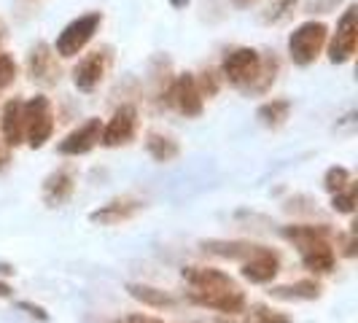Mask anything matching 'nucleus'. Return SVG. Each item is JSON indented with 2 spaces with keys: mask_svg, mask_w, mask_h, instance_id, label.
Returning <instances> with one entry per match:
<instances>
[{
  "mask_svg": "<svg viewBox=\"0 0 358 323\" xmlns=\"http://www.w3.org/2000/svg\"><path fill=\"white\" fill-rule=\"evenodd\" d=\"M183 280L192 286L189 299L199 307L218 310V313H227V315H237L245 307V296H243L240 286L221 269L186 267L183 269Z\"/></svg>",
  "mask_w": 358,
  "mask_h": 323,
  "instance_id": "nucleus-1",
  "label": "nucleus"
},
{
  "mask_svg": "<svg viewBox=\"0 0 358 323\" xmlns=\"http://www.w3.org/2000/svg\"><path fill=\"white\" fill-rule=\"evenodd\" d=\"M288 240L299 245L302 264L315 275H326L334 269V251L329 245V229L326 227H286Z\"/></svg>",
  "mask_w": 358,
  "mask_h": 323,
  "instance_id": "nucleus-2",
  "label": "nucleus"
},
{
  "mask_svg": "<svg viewBox=\"0 0 358 323\" xmlns=\"http://www.w3.org/2000/svg\"><path fill=\"white\" fill-rule=\"evenodd\" d=\"M329 41V27L323 22H305L299 24L291 38H288V54L294 59V65H313L318 57H321L323 46Z\"/></svg>",
  "mask_w": 358,
  "mask_h": 323,
  "instance_id": "nucleus-3",
  "label": "nucleus"
},
{
  "mask_svg": "<svg viewBox=\"0 0 358 323\" xmlns=\"http://www.w3.org/2000/svg\"><path fill=\"white\" fill-rule=\"evenodd\" d=\"M22 122H24V138L30 148H43L54 132L52 103L43 94H36L33 100L22 103Z\"/></svg>",
  "mask_w": 358,
  "mask_h": 323,
  "instance_id": "nucleus-4",
  "label": "nucleus"
},
{
  "mask_svg": "<svg viewBox=\"0 0 358 323\" xmlns=\"http://www.w3.org/2000/svg\"><path fill=\"white\" fill-rule=\"evenodd\" d=\"M100 24H103V17L97 11L73 19L71 24L59 33L57 43H54V52L59 54V57H76L78 52H84V46L94 38V33L100 30Z\"/></svg>",
  "mask_w": 358,
  "mask_h": 323,
  "instance_id": "nucleus-5",
  "label": "nucleus"
},
{
  "mask_svg": "<svg viewBox=\"0 0 358 323\" xmlns=\"http://www.w3.org/2000/svg\"><path fill=\"white\" fill-rule=\"evenodd\" d=\"M259 68H262V54L256 52V49H248V46H243V49H234L224 57V65H221V73H224V78L232 84V87H240V89L248 92L253 81H256V76H259Z\"/></svg>",
  "mask_w": 358,
  "mask_h": 323,
  "instance_id": "nucleus-6",
  "label": "nucleus"
},
{
  "mask_svg": "<svg viewBox=\"0 0 358 323\" xmlns=\"http://www.w3.org/2000/svg\"><path fill=\"white\" fill-rule=\"evenodd\" d=\"M358 46V8L350 6L345 14H342L340 24H337V33L329 43V59L334 65H342L348 59H353Z\"/></svg>",
  "mask_w": 358,
  "mask_h": 323,
  "instance_id": "nucleus-7",
  "label": "nucleus"
},
{
  "mask_svg": "<svg viewBox=\"0 0 358 323\" xmlns=\"http://www.w3.org/2000/svg\"><path fill=\"white\" fill-rule=\"evenodd\" d=\"M167 103L176 106L183 116H199L205 108V97L197 87V78L192 73H183L173 81V87L167 92Z\"/></svg>",
  "mask_w": 358,
  "mask_h": 323,
  "instance_id": "nucleus-8",
  "label": "nucleus"
},
{
  "mask_svg": "<svg viewBox=\"0 0 358 323\" xmlns=\"http://www.w3.org/2000/svg\"><path fill=\"white\" fill-rule=\"evenodd\" d=\"M135 129H138V110L132 106H122L113 119L103 127L100 132V143L108 145V148H116V145H124L135 138Z\"/></svg>",
  "mask_w": 358,
  "mask_h": 323,
  "instance_id": "nucleus-9",
  "label": "nucleus"
},
{
  "mask_svg": "<svg viewBox=\"0 0 358 323\" xmlns=\"http://www.w3.org/2000/svg\"><path fill=\"white\" fill-rule=\"evenodd\" d=\"M27 73L30 78L41 84V87H54L59 81V65H57V54L49 43H38L36 49L30 52L27 59Z\"/></svg>",
  "mask_w": 358,
  "mask_h": 323,
  "instance_id": "nucleus-10",
  "label": "nucleus"
},
{
  "mask_svg": "<svg viewBox=\"0 0 358 323\" xmlns=\"http://www.w3.org/2000/svg\"><path fill=\"white\" fill-rule=\"evenodd\" d=\"M280 269V259L278 253H272L269 248L256 245L251 256L243 261V278H248L251 283H269Z\"/></svg>",
  "mask_w": 358,
  "mask_h": 323,
  "instance_id": "nucleus-11",
  "label": "nucleus"
},
{
  "mask_svg": "<svg viewBox=\"0 0 358 323\" xmlns=\"http://www.w3.org/2000/svg\"><path fill=\"white\" fill-rule=\"evenodd\" d=\"M108 73V54L106 52H94L90 57H84L76 71H73V84L81 92H92L94 87H100V81L106 78Z\"/></svg>",
  "mask_w": 358,
  "mask_h": 323,
  "instance_id": "nucleus-12",
  "label": "nucleus"
},
{
  "mask_svg": "<svg viewBox=\"0 0 358 323\" xmlns=\"http://www.w3.org/2000/svg\"><path fill=\"white\" fill-rule=\"evenodd\" d=\"M100 132H103V124L100 119H90L78 129H73L71 135L59 143V154H68V157H78V154H90L94 145L100 143Z\"/></svg>",
  "mask_w": 358,
  "mask_h": 323,
  "instance_id": "nucleus-13",
  "label": "nucleus"
},
{
  "mask_svg": "<svg viewBox=\"0 0 358 323\" xmlns=\"http://www.w3.org/2000/svg\"><path fill=\"white\" fill-rule=\"evenodd\" d=\"M0 129H3V141L8 148H14L24 141V122H22V100H8L3 106V119H0Z\"/></svg>",
  "mask_w": 358,
  "mask_h": 323,
  "instance_id": "nucleus-14",
  "label": "nucleus"
},
{
  "mask_svg": "<svg viewBox=\"0 0 358 323\" xmlns=\"http://www.w3.org/2000/svg\"><path fill=\"white\" fill-rule=\"evenodd\" d=\"M138 210H141V202H135V199H113V202H108L106 208L94 210L90 218L94 224H119V221L132 218Z\"/></svg>",
  "mask_w": 358,
  "mask_h": 323,
  "instance_id": "nucleus-15",
  "label": "nucleus"
},
{
  "mask_svg": "<svg viewBox=\"0 0 358 323\" xmlns=\"http://www.w3.org/2000/svg\"><path fill=\"white\" fill-rule=\"evenodd\" d=\"M73 189H76L73 175L71 173H65V170H59V173L49 175L46 183H43V199L57 208V205H62V202H68V199H71Z\"/></svg>",
  "mask_w": 358,
  "mask_h": 323,
  "instance_id": "nucleus-16",
  "label": "nucleus"
},
{
  "mask_svg": "<svg viewBox=\"0 0 358 323\" xmlns=\"http://www.w3.org/2000/svg\"><path fill=\"white\" fill-rule=\"evenodd\" d=\"M288 113H291V103H288V100H269V103H264V106L256 110L259 122L264 127H272V129L286 124Z\"/></svg>",
  "mask_w": 358,
  "mask_h": 323,
  "instance_id": "nucleus-17",
  "label": "nucleus"
},
{
  "mask_svg": "<svg viewBox=\"0 0 358 323\" xmlns=\"http://www.w3.org/2000/svg\"><path fill=\"white\" fill-rule=\"evenodd\" d=\"M145 148L157 162H173L180 154V145L173 138H164V135H148Z\"/></svg>",
  "mask_w": 358,
  "mask_h": 323,
  "instance_id": "nucleus-18",
  "label": "nucleus"
},
{
  "mask_svg": "<svg viewBox=\"0 0 358 323\" xmlns=\"http://www.w3.org/2000/svg\"><path fill=\"white\" fill-rule=\"evenodd\" d=\"M275 78H278V57H262V68H259V76H256V81H253L248 92L251 94H262V92H267L272 84H275Z\"/></svg>",
  "mask_w": 358,
  "mask_h": 323,
  "instance_id": "nucleus-19",
  "label": "nucleus"
},
{
  "mask_svg": "<svg viewBox=\"0 0 358 323\" xmlns=\"http://www.w3.org/2000/svg\"><path fill=\"white\" fill-rule=\"evenodd\" d=\"M272 294L278 299H315L321 296V286L315 280H302L296 286H280V288H272Z\"/></svg>",
  "mask_w": 358,
  "mask_h": 323,
  "instance_id": "nucleus-20",
  "label": "nucleus"
},
{
  "mask_svg": "<svg viewBox=\"0 0 358 323\" xmlns=\"http://www.w3.org/2000/svg\"><path fill=\"white\" fill-rule=\"evenodd\" d=\"M129 296H135L138 302H143V305H151V307H170L173 305V299L159 291V288H151V286H129Z\"/></svg>",
  "mask_w": 358,
  "mask_h": 323,
  "instance_id": "nucleus-21",
  "label": "nucleus"
},
{
  "mask_svg": "<svg viewBox=\"0 0 358 323\" xmlns=\"http://www.w3.org/2000/svg\"><path fill=\"white\" fill-rule=\"evenodd\" d=\"M294 6H296V0H272L267 8H264V14H262V22L278 24V22H283L294 11Z\"/></svg>",
  "mask_w": 358,
  "mask_h": 323,
  "instance_id": "nucleus-22",
  "label": "nucleus"
},
{
  "mask_svg": "<svg viewBox=\"0 0 358 323\" xmlns=\"http://www.w3.org/2000/svg\"><path fill=\"white\" fill-rule=\"evenodd\" d=\"M323 183H326V189H329L331 194L342 192V189L350 183V173H348V167H331V170L326 173Z\"/></svg>",
  "mask_w": 358,
  "mask_h": 323,
  "instance_id": "nucleus-23",
  "label": "nucleus"
},
{
  "mask_svg": "<svg viewBox=\"0 0 358 323\" xmlns=\"http://www.w3.org/2000/svg\"><path fill=\"white\" fill-rule=\"evenodd\" d=\"M14 78H17V62H14V57L0 54V92L8 89L14 84Z\"/></svg>",
  "mask_w": 358,
  "mask_h": 323,
  "instance_id": "nucleus-24",
  "label": "nucleus"
},
{
  "mask_svg": "<svg viewBox=\"0 0 358 323\" xmlns=\"http://www.w3.org/2000/svg\"><path fill=\"white\" fill-rule=\"evenodd\" d=\"M334 210H340V213H353L356 210V186H350L348 192L342 189L334 194Z\"/></svg>",
  "mask_w": 358,
  "mask_h": 323,
  "instance_id": "nucleus-25",
  "label": "nucleus"
},
{
  "mask_svg": "<svg viewBox=\"0 0 358 323\" xmlns=\"http://www.w3.org/2000/svg\"><path fill=\"white\" fill-rule=\"evenodd\" d=\"M253 321L256 323H291L288 321V315L283 313H275V310H269V307H253Z\"/></svg>",
  "mask_w": 358,
  "mask_h": 323,
  "instance_id": "nucleus-26",
  "label": "nucleus"
},
{
  "mask_svg": "<svg viewBox=\"0 0 358 323\" xmlns=\"http://www.w3.org/2000/svg\"><path fill=\"white\" fill-rule=\"evenodd\" d=\"M342 0H307L305 3V14H331Z\"/></svg>",
  "mask_w": 358,
  "mask_h": 323,
  "instance_id": "nucleus-27",
  "label": "nucleus"
},
{
  "mask_svg": "<svg viewBox=\"0 0 358 323\" xmlns=\"http://www.w3.org/2000/svg\"><path fill=\"white\" fill-rule=\"evenodd\" d=\"M119 323H164V321L154 318V315H143V313H135V315H127V318H122Z\"/></svg>",
  "mask_w": 358,
  "mask_h": 323,
  "instance_id": "nucleus-28",
  "label": "nucleus"
},
{
  "mask_svg": "<svg viewBox=\"0 0 358 323\" xmlns=\"http://www.w3.org/2000/svg\"><path fill=\"white\" fill-rule=\"evenodd\" d=\"M8 162H11V154H8V148H6V145H0V173L8 167Z\"/></svg>",
  "mask_w": 358,
  "mask_h": 323,
  "instance_id": "nucleus-29",
  "label": "nucleus"
},
{
  "mask_svg": "<svg viewBox=\"0 0 358 323\" xmlns=\"http://www.w3.org/2000/svg\"><path fill=\"white\" fill-rule=\"evenodd\" d=\"M0 296H11V286H6V283H0Z\"/></svg>",
  "mask_w": 358,
  "mask_h": 323,
  "instance_id": "nucleus-30",
  "label": "nucleus"
},
{
  "mask_svg": "<svg viewBox=\"0 0 358 323\" xmlns=\"http://www.w3.org/2000/svg\"><path fill=\"white\" fill-rule=\"evenodd\" d=\"M256 0H234V6H240V8H245V6H251Z\"/></svg>",
  "mask_w": 358,
  "mask_h": 323,
  "instance_id": "nucleus-31",
  "label": "nucleus"
},
{
  "mask_svg": "<svg viewBox=\"0 0 358 323\" xmlns=\"http://www.w3.org/2000/svg\"><path fill=\"white\" fill-rule=\"evenodd\" d=\"M173 6H189V0H170Z\"/></svg>",
  "mask_w": 358,
  "mask_h": 323,
  "instance_id": "nucleus-32",
  "label": "nucleus"
},
{
  "mask_svg": "<svg viewBox=\"0 0 358 323\" xmlns=\"http://www.w3.org/2000/svg\"><path fill=\"white\" fill-rule=\"evenodd\" d=\"M0 43H3V33H0Z\"/></svg>",
  "mask_w": 358,
  "mask_h": 323,
  "instance_id": "nucleus-33",
  "label": "nucleus"
}]
</instances>
